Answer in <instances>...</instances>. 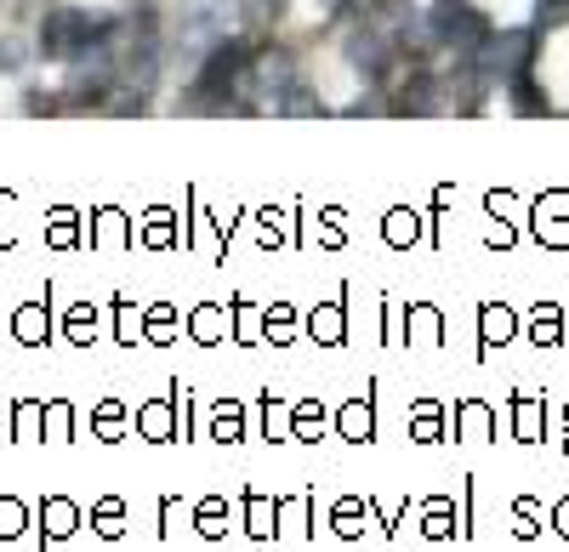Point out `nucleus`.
<instances>
[{"label":"nucleus","mask_w":569,"mask_h":552,"mask_svg":"<svg viewBox=\"0 0 569 552\" xmlns=\"http://www.w3.org/2000/svg\"><path fill=\"white\" fill-rule=\"evenodd\" d=\"M536 337H541V342H552V337H558V313H552V308H541V313H536Z\"/></svg>","instance_id":"6ab92c4d"},{"label":"nucleus","mask_w":569,"mask_h":552,"mask_svg":"<svg viewBox=\"0 0 569 552\" xmlns=\"http://www.w3.org/2000/svg\"><path fill=\"white\" fill-rule=\"evenodd\" d=\"M40 331H46V325H40V308H23V313H18V337H29V342H34Z\"/></svg>","instance_id":"f3484780"},{"label":"nucleus","mask_w":569,"mask_h":552,"mask_svg":"<svg viewBox=\"0 0 569 552\" xmlns=\"http://www.w3.org/2000/svg\"><path fill=\"white\" fill-rule=\"evenodd\" d=\"M433 34H439V46H450V52L479 58V46L490 40V23H485V12L461 7V0H439V12H433Z\"/></svg>","instance_id":"7ed1b4c3"},{"label":"nucleus","mask_w":569,"mask_h":552,"mask_svg":"<svg viewBox=\"0 0 569 552\" xmlns=\"http://www.w3.org/2000/svg\"><path fill=\"white\" fill-rule=\"evenodd\" d=\"M416 428L421 439H439V404H416Z\"/></svg>","instance_id":"dca6fc26"},{"label":"nucleus","mask_w":569,"mask_h":552,"mask_svg":"<svg viewBox=\"0 0 569 552\" xmlns=\"http://www.w3.org/2000/svg\"><path fill=\"white\" fill-rule=\"evenodd\" d=\"M536 52H541V34L536 29H490V40L479 46V69L490 74V80H525L530 74V63H536Z\"/></svg>","instance_id":"f03ea898"},{"label":"nucleus","mask_w":569,"mask_h":552,"mask_svg":"<svg viewBox=\"0 0 569 552\" xmlns=\"http://www.w3.org/2000/svg\"><path fill=\"white\" fill-rule=\"evenodd\" d=\"M273 109H279V114H319V120H325V98H313V91H302V86H291Z\"/></svg>","instance_id":"1a4fd4ad"},{"label":"nucleus","mask_w":569,"mask_h":552,"mask_svg":"<svg viewBox=\"0 0 569 552\" xmlns=\"http://www.w3.org/2000/svg\"><path fill=\"white\" fill-rule=\"evenodd\" d=\"M291 86H297L291 52H279V46H262V52H251V63H246V91H251V103H279Z\"/></svg>","instance_id":"20e7f679"},{"label":"nucleus","mask_w":569,"mask_h":552,"mask_svg":"<svg viewBox=\"0 0 569 552\" xmlns=\"http://www.w3.org/2000/svg\"><path fill=\"white\" fill-rule=\"evenodd\" d=\"M228 29V0H182V40L188 46H217Z\"/></svg>","instance_id":"39448f33"},{"label":"nucleus","mask_w":569,"mask_h":552,"mask_svg":"<svg viewBox=\"0 0 569 552\" xmlns=\"http://www.w3.org/2000/svg\"><path fill=\"white\" fill-rule=\"evenodd\" d=\"M200 524H206V535H222V501H206V508H200Z\"/></svg>","instance_id":"a211bd4d"},{"label":"nucleus","mask_w":569,"mask_h":552,"mask_svg":"<svg viewBox=\"0 0 569 552\" xmlns=\"http://www.w3.org/2000/svg\"><path fill=\"white\" fill-rule=\"evenodd\" d=\"M569 23V0H536V29H563Z\"/></svg>","instance_id":"9b49d317"},{"label":"nucleus","mask_w":569,"mask_h":552,"mask_svg":"<svg viewBox=\"0 0 569 552\" xmlns=\"http://www.w3.org/2000/svg\"><path fill=\"white\" fill-rule=\"evenodd\" d=\"M370 18H376V23H393V29H405V23L416 18V7H410V0H370Z\"/></svg>","instance_id":"9d476101"},{"label":"nucleus","mask_w":569,"mask_h":552,"mask_svg":"<svg viewBox=\"0 0 569 552\" xmlns=\"http://www.w3.org/2000/svg\"><path fill=\"white\" fill-rule=\"evenodd\" d=\"M507 91H512V109H518V114H552L547 91H536V86H530V74H525V80H512Z\"/></svg>","instance_id":"6e6552de"},{"label":"nucleus","mask_w":569,"mask_h":552,"mask_svg":"<svg viewBox=\"0 0 569 552\" xmlns=\"http://www.w3.org/2000/svg\"><path fill=\"white\" fill-rule=\"evenodd\" d=\"M558 524H563V535H569V501H563V508H558Z\"/></svg>","instance_id":"aec40b11"},{"label":"nucleus","mask_w":569,"mask_h":552,"mask_svg":"<svg viewBox=\"0 0 569 552\" xmlns=\"http://www.w3.org/2000/svg\"><path fill=\"white\" fill-rule=\"evenodd\" d=\"M279 18H284V0H240V23H246L251 34L273 29Z\"/></svg>","instance_id":"0eeeda50"},{"label":"nucleus","mask_w":569,"mask_h":552,"mask_svg":"<svg viewBox=\"0 0 569 552\" xmlns=\"http://www.w3.org/2000/svg\"><path fill=\"white\" fill-rule=\"evenodd\" d=\"M348 63L365 69L370 80H382V74H388V40H382V29H365V23H359V29L348 34Z\"/></svg>","instance_id":"423d86ee"},{"label":"nucleus","mask_w":569,"mask_h":552,"mask_svg":"<svg viewBox=\"0 0 569 552\" xmlns=\"http://www.w3.org/2000/svg\"><path fill=\"white\" fill-rule=\"evenodd\" d=\"M109 34H114L109 12L58 7L52 18H46V29H40V52L46 58H86V52H98V46H109Z\"/></svg>","instance_id":"f257e3e1"},{"label":"nucleus","mask_w":569,"mask_h":552,"mask_svg":"<svg viewBox=\"0 0 569 552\" xmlns=\"http://www.w3.org/2000/svg\"><path fill=\"white\" fill-rule=\"evenodd\" d=\"M46 524H52V535H69L74 530V508L69 501H46Z\"/></svg>","instance_id":"ddd939ff"},{"label":"nucleus","mask_w":569,"mask_h":552,"mask_svg":"<svg viewBox=\"0 0 569 552\" xmlns=\"http://www.w3.org/2000/svg\"><path fill=\"white\" fill-rule=\"evenodd\" d=\"M512 331V313L507 308H485V342H507Z\"/></svg>","instance_id":"f8f14e48"},{"label":"nucleus","mask_w":569,"mask_h":552,"mask_svg":"<svg viewBox=\"0 0 569 552\" xmlns=\"http://www.w3.org/2000/svg\"><path fill=\"white\" fill-rule=\"evenodd\" d=\"M217 439H222V444L240 439V404H222V410H217Z\"/></svg>","instance_id":"4468645a"},{"label":"nucleus","mask_w":569,"mask_h":552,"mask_svg":"<svg viewBox=\"0 0 569 552\" xmlns=\"http://www.w3.org/2000/svg\"><path fill=\"white\" fill-rule=\"evenodd\" d=\"M342 428H348V439H365V433H370V410H365V404H348Z\"/></svg>","instance_id":"2eb2a0df"}]
</instances>
